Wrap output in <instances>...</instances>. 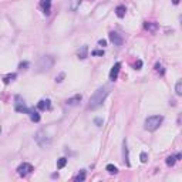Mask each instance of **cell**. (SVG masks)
Returning <instances> with one entry per match:
<instances>
[{"instance_id": "cell-18", "label": "cell", "mask_w": 182, "mask_h": 182, "mask_svg": "<svg viewBox=\"0 0 182 182\" xmlns=\"http://www.w3.org/2000/svg\"><path fill=\"white\" fill-rule=\"evenodd\" d=\"M175 93H176V96H181L182 94V81H176V86H175Z\"/></svg>"}, {"instance_id": "cell-8", "label": "cell", "mask_w": 182, "mask_h": 182, "mask_svg": "<svg viewBox=\"0 0 182 182\" xmlns=\"http://www.w3.org/2000/svg\"><path fill=\"white\" fill-rule=\"evenodd\" d=\"M119 68H121V63H115V64L112 65V68H111V71H110V80L111 81H115L118 77V73H119Z\"/></svg>"}, {"instance_id": "cell-7", "label": "cell", "mask_w": 182, "mask_h": 182, "mask_svg": "<svg viewBox=\"0 0 182 182\" xmlns=\"http://www.w3.org/2000/svg\"><path fill=\"white\" fill-rule=\"evenodd\" d=\"M110 40H111V43L114 44V46H122L124 43V40H122V37H121V34H118L117 32H111L110 33Z\"/></svg>"}, {"instance_id": "cell-12", "label": "cell", "mask_w": 182, "mask_h": 182, "mask_svg": "<svg viewBox=\"0 0 182 182\" xmlns=\"http://www.w3.org/2000/svg\"><path fill=\"white\" fill-rule=\"evenodd\" d=\"M87 53H88V48H87V46H83V47L78 50V58H81V60L87 58Z\"/></svg>"}, {"instance_id": "cell-32", "label": "cell", "mask_w": 182, "mask_h": 182, "mask_svg": "<svg viewBox=\"0 0 182 182\" xmlns=\"http://www.w3.org/2000/svg\"><path fill=\"white\" fill-rule=\"evenodd\" d=\"M179 3V0H174V4H178Z\"/></svg>"}, {"instance_id": "cell-23", "label": "cell", "mask_w": 182, "mask_h": 182, "mask_svg": "<svg viewBox=\"0 0 182 182\" xmlns=\"http://www.w3.org/2000/svg\"><path fill=\"white\" fill-rule=\"evenodd\" d=\"M14 78H16V74H9V75H6L3 80H4V83H6V84H9V83H10V81H13Z\"/></svg>"}, {"instance_id": "cell-25", "label": "cell", "mask_w": 182, "mask_h": 182, "mask_svg": "<svg viewBox=\"0 0 182 182\" xmlns=\"http://www.w3.org/2000/svg\"><path fill=\"white\" fill-rule=\"evenodd\" d=\"M148 161V155H147V152H141V162H147Z\"/></svg>"}, {"instance_id": "cell-6", "label": "cell", "mask_w": 182, "mask_h": 182, "mask_svg": "<svg viewBox=\"0 0 182 182\" xmlns=\"http://www.w3.org/2000/svg\"><path fill=\"white\" fill-rule=\"evenodd\" d=\"M33 172V165L32 164H29V162H23L22 165L17 168V174L20 175V176H27V175H30Z\"/></svg>"}, {"instance_id": "cell-19", "label": "cell", "mask_w": 182, "mask_h": 182, "mask_svg": "<svg viewBox=\"0 0 182 182\" xmlns=\"http://www.w3.org/2000/svg\"><path fill=\"white\" fill-rule=\"evenodd\" d=\"M84 179H86V171H81V172H80V174H78V175H77V176L74 178V181H75V182H81V181H84Z\"/></svg>"}, {"instance_id": "cell-31", "label": "cell", "mask_w": 182, "mask_h": 182, "mask_svg": "<svg viewBox=\"0 0 182 182\" xmlns=\"http://www.w3.org/2000/svg\"><path fill=\"white\" fill-rule=\"evenodd\" d=\"M141 65H142V61H141V60H138V61H137V64H135V67H137V68H139Z\"/></svg>"}, {"instance_id": "cell-9", "label": "cell", "mask_w": 182, "mask_h": 182, "mask_svg": "<svg viewBox=\"0 0 182 182\" xmlns=\"http://www.w3.org/2000/svg\"><path fill=\"white\" fill-rule=\"evenodd\" d=\"M81 98H83V97L80 96V94H75V96H73L71 98H68V100L65 101V105H67V107H74V105H77V104L81 101Z\"/></svg>"}, {"instance_id": "cell-4", "label": "cell", "mask_w": 182, "mask_h": 182, "mask_svg": "<svg viewBox=\"0 0 182 182\" xmlns=\"http://www.w3.org/2000/svg\"><path fill=\"white\" fill-rule=\"evenodd\" d=\"M162 121H164V117H162V115H151V117H148L145 119L144 128L147 129V131H155V129L160 128Z\"/></svg>"}, {"instance_id": "cell-10", "label": "cell", "mask_w": 182, "mask_h": 182, "mask_svg": "<svg viewBox=\"0 0 182 182\" xmlns=\"http://www.w3.org/2000/svg\"><path fill=\"white\" fill-rule=\"evenodd\" d=\"M40 6H41V9H43L44 14H46V16H48V14H50V11H51V0H43Z\"/></svg>"}, {"instance_id": "cell-20", "label": "cell", "mask_w": 182, "mask_h": 182, "mask_svg": "<svg viewBox=\"0 0 182 182\" xmlns=\"http://www.w3.org/2000/svg\"><path fill=\"white\" fill-rule=\"evenodd\" d=\"M105 169H107V171L110 172V174H117V172H118L117 167H115V165H112V164H108V165H107V168H105Z\"/></svg>"}, {"instance_id": "cell-24", "label": "cell", "mask_w": 182, "mask_h": 182, "mask_svg": "<svg viewBox=\"0 0 182 182\" xmlns=\"http://www.w3.org/2000/svg\"><path fill=\"white\" fill-rule=\"evenodd\" d=\"M155 71H157V73H160L161 75H164V73H165L164 67H162L161 64H157V65H155Z\"/></svg>"}, {"instance_id": "cell-11", "label": "cell", "mask_w": 182, "mask_h": 182, "mask_svg": "<svg viewBox=\"0 0 182 182\" xmlns=\"http://www.w3.org/2000/svg\"><path fill=\"white\" fill-rule=\"evenodd\" d=\"M50 107H51L50 100H40V101L37 103V108H39L40 111H46V110H48Z\"/></svg>"}, {"instance_id": "cell-22", "label": "cell", "mask_w": 182, "mask_h": 182, "mask_svg": "<svg viewBox=\"0 0 182 182\" xmlns=\"http://www.w3.org/2000/svg\"><path fill=\"white\" fill-rule=\"evenodd\" d=\"M175 162H176L175 157H168V158H167V165H168V167H174Z\"/></svg>"}, {"instance_id": "cell-28", "label": "cell", "mask_w": 182, "mask_h": 182, "mask_svg": "<svg viewBox=\"0 0 182 182\" xmlns=\"http://www.w3.org/2000/svg\"><path fill=\"white\" fill-rule=\"evenodd\" d=\"M19 67H20V68H22V70H23V68H24V70H26V67H29V63H27V61H26V63H22V64L19 65Z\"/></svg>"}, {"instance_id": "cell-1", "label": "cell", "mask_w": 182, "mask_h": 182, "mask_svg": "<svg viewBox=\"0 0 182 182\" xmlns=\"http://www.w3.org/2000/svg\"><path fill=\"white\" fill-rule=\"evenodd\" d=\"M108 94H110V87H108V86L100 87L96 93L91 96L90 101H88V107H87V108H88V110H96V108L101 107V105H103V103H104V100L107 98Z\"/></svg>"}, {"instance_id": "cell-17", "label": "cell", "mask_w": 182, "mask_h": 182, "mask_svg": "<svg viewBox=\"0 0 182 182\" xmlns=\"http://www.w3.org/2000/svg\"><path fill=\"white\" fill-rule=\"evenodd\" d=\"M65 164H67V158H64V157H63V158H60V160L57 161V168H58V169L64 168Z\"/></svg>"}, {"instance_id": "cell-14", "label": "cell", "mask_w": 182, "mask_h": 182, "mask_svg": "<svg viewBox=\"0 0 182 182\" xmlns=\"http://www.w3.org/2000/svg\"><path fill=\"white\" fill-rule=\"evenodd\" d=\"M144 27H145L147 30H150V32H155V30L158 29V24H157V23H154V22H151V23H145V24H144Z\"/></svg>"}, {"instance_id": "cell-16", "label": "cell", "mask_w": 182, "mask_h": 182, "mask_svg": "<svg viewBox=\"0 0 182 182\" xmlns=\"http://www.w3.org/2000/svg\"><path fill=\"white\" fill-rule=\"evenodd\" d=\"M125 7H124V6H118L117 9H115V13H117V16L118 17H124V16H125Z\"/></svg>"}, {"instance_id": "cell-13", "label": "cell", "mask_w": 182, "mask_h": 182, "mask_svg": "<svg viewBox=\"0 0 182 182\" xmlns=\"http://www.w3.org/2000/svg\"><path fill=\"white\" fill-rule=\"evenodd\" d=\"M68 7L71 9L73 11H75L77 9H78V6H80V3H81V0H68Z\"/></svg>"}, {"instance_id": "cell-21", "label": "cell", "mask_w": 182, "mask_h": 182, "mask_svg": "<svg viewBox=\"0 0 182 182\" xmlns=\"http://www.w3.org/2000/svg\"><path fill=\"white\" fill-rule=\"evenodd\" d=\"M124 157H125V164L129 167V160H128V150H127V142L124 141Z\"/></svg>"}, {"instance_id": "cell-3", "label": "cell", "mask_w": 182, "mask_h": 182, "mask_svg": "<svg viewBox=\"0 0 182 182\" xmlns=\"http://www.w3.org/2000/svg\"><path fill=\"white\" fill-rule=\"evenodd\" d=\"M54 57L53 56H50V54H46V56H41L40 58H39V61H37V70L41 73V71H47V70H50L51 67L54 65Z\"/></svg>"}, {"instance_id": "cell-26", "label": "cell", "mask_w": 182, "mask_h": 182, "mask_svg": "<svg viewBox=\"0 0 182 182\" xmlns=\"http://www.w3.org/2000/svg\"><path fill=\"white\" fill-rule=\"evenodd\" d=\"M93 56H104V50H94Z\"/></svg>"}, {"instance_id": "cell-30", "label": "cell", "mask_w": 182, "mask_h": 182, "mask_svg": "<svg viewBox=\"0 0 182 182\" xmlns=\"http://www.w3.org/2000/svg\"><path fill=\"white\" fill-rule=\"evenodd\" d=\"M98 44H100V46H103V47H104V46H105V44H107V41H105V40H100V41H98Z\"/></svg>"}, {"instance_id": "cell-15", "label": "cell", "mask_w": 182, "mask_h": 182, "mask_svg": "<svg viewBox=\"0 0 182 182\" xmlns=\"http://www.w3.org/2000/svg\"><path fill=\"white\" fill-rule=\"evenodd\" d=\"M29 114H30V119H32L33 122H39V121H40V114H39L37 111H32V110H30Z\"/></svg>"}, {"instance_id": "cell-2", "label": "cell", "mask_w": 182, "mask_h": 182, "mask_svg": "<svg viewBox=\"0 0 182 182\" xmlns=\"http://www.w3.org/2000/svg\"><path fill=\"white\" fill-rule=\"evenodd\" d=\"M34 141L39 144L40 148H48L51 145V137H48V134L44 129H40L34 134Z\"/></svg>"}, {"instance_id": "cell-5", "label": "cell", "mask_w": 182, "mask_h": 182, "mask_svg": "<svg viewBox=\"0 0 182 182\" xmlns=\"http://www.w3.org/2000/svg\"><path fill=\"white\" fill-rule=\"evenodd\" d=\"M14 110H16L17 112H24V114H29V112H30V110L27 108L24 100H23L20 96L14 97Z\"/></svg>"}, {"instance_id": "cell-29", "label": "cell", "mask_w": 182, "mask_h": 182, "mask_svg": "<svg viewBox=\"0 0 182 182\" xmlns=\"http://www.w3.org/2000/svg\"><path fill=\"white\" fill-rule=\"evenodd\" d=\"M96 124L98 125V127H100V125L103 124V119H101V118H96Z\"/></svg>"}, {"instance_id": "cell-27", "label": "cell", "mask_w": 182, "mask_h": 182, "mask_svg": "<svg viewBox=\"0 0 182 182\" xmlns=\"http://www.w3.org/2000/svg\"><path fill=\"white\" fill-rule=\"evenodd\" d=\"M63 78H64V73H61V74L58 75V78H57L56 81H57V83H61V81H63Z\"/></svg>"}]
</instances>
